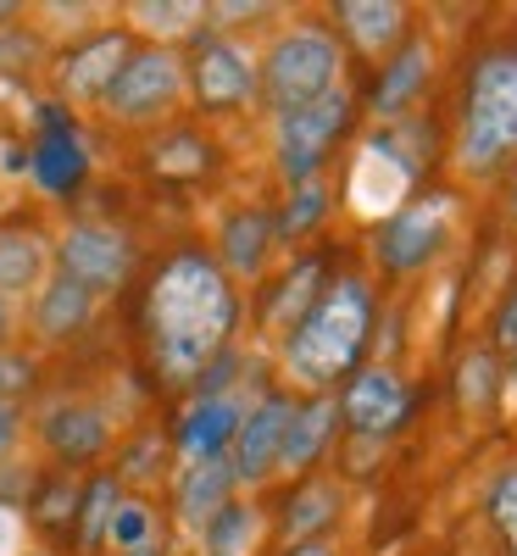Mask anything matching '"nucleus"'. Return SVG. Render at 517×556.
<instances>
[{
	"mask_svg": "<svg viewBox=\"0 0 517 556\" xmlns=\"http://www.w3.org/2000/svg\"><path fill=\"white\" fill-rule=\"evenodd\" d=\"M234 317H240V295H234L228 273L201 256V251H178L162 262V273L146 290V340L151 362L162 367V379L190 384L223 356Z\"/></svg>",
	"mask_w": 517,
	"mask_h": 556,
	"instance_id": "1",
	"label": "nucleus"
},
{
	"mask_svg": "<svg viewBox=\"0 0 517 556\" xmlns=\"http://www.w3.org/2000/svg\"><path fill=\"white\" fill-rule=\"evenodd\" d=\"M367 329H373V290L362 278H335L285 334V374L306 390H335L345 374H356Z\"/></svg>",
	"mask_w": 517,
	"mask_h": 556,
	"instance_id": "2",
	"label": "nucleus"
},
{
	"mask_svg": "<svg viewBox=\"0 0 517 556\" xmlns=\"http://www.w3.org/2000/svg\"><path fill=\"white\" fill-rule=\"evenodd\" d=\"M517 151V56H484L467 89V117L456 139V167L462 173H490Z\"/></svg>",
	"mask_w": 517,
	"mask_h": 556,
	"instance_id": "3",
	"label": "nucleus"
},
{
	"mask_svg": "<svg viewBox=\"0 0 517 556\" xmlns=\"http://www.w3.org/2000/svg\"><path fill=\"white\" fill-rule=\"evenodd\" d=\"M328 89H340V45L323 28H290L273 39V51L262 62V96L267 106L285 117L312 101H323Z\"/></svg>",
	"mask_w": 517,
	"mask_h": 556,
	"instance_id": "4",
	"label": "nucleus"
},
{
	"mask_svg": "<svg viewBox=\"0 0 517 556\" xmlns=\"http://www.w3.org/2000/svg\"><path fill=\"white\" fill-rule=\"evenodd\" d=\"M184 89H190V78H184V56L173 51V45H146V51H134L117 73V84L106 89L101 112L123 128H146V123H162L178 112Z\"/></svg>",
	"mask_w": 517,
	"mask_h": 556,
	"instance_id": "5",
	"label": "nucleus"
},
{
	"mask_svg": "<svg viewBox=\"0 0 517 556\" xmlns=\"http://www.w3.org/2000/svg\"><path fill=\"white\" fill-rule=\"evenodd\" d=\"M345 117H351L345 89H328L323 101L278 117V167H285L290 184H306L317 173V162L328 156V146H335V134L345 128Z\"/></svg>",
	"mask_w": 517,
	"mask_h": 556,
	"instance_id": "6",
	"label": "nucleus"
},
{
	"mask_svg": "<svg viewBox=\"0 0 517 556\" xmlns=\"http://www.w3.org/2000/svg\"><path fill=\"white\" fill-rule=\"evenodd\" d=\"M56 262H62V278L84 285L89 295H106V290H123L128 273H134V251L117 228H101V223H78L62 235L56 245Z\"/></svg>",
	"mask_w": 517,
	"mask_h": 556,
	"instance_id": "7",
	"label": "nucleus"
},
{
	"mask_svg": "<svg viewBox=\"0 0 517 556\" xmlns=\"http://www.w3.org/2000/svg\"><path fill=\"white\" fill-rule=\"evenodd\" d=\"M406 190H412V162L401 156V146L395 139H367L351 162V178H345L351 212L356 217H395Z\"/></svg>",
	"mask_w": 517,
	"mask_h": 556,
	"instance_id": "8",
	"label": "nucleus"
},
{
	"mask_svg": "<svg viewBox=\"0 0 517 556\" xmlns=\"http://www.w3.org/2000/svg\"><path fill=\"white\" fill-rule=\"evenodd\" d=\"M184 78H190L196 101H201L206 112H234V106H245L251 89H256L251 56H245L234 39H223V34H206V39L196 45V56H190V67H184Z\"/></svg>",
	"mask_w": 517,
	"mask_h": 556,
	"instance_id": "9",
	"label": "nucleus"
},
{
	"mask_svg": "<svg viewBox=\"0 0 517 556\" xmlns=\"http://www.w3.org/2000/svg\"><path fill=\"white\" fill-rule=\"evenodd\" d=\"M134 56V45H128V34L123 28H106V34H89L78 51H67L62 56V67H56V84H62V96L73 101V106H101L106 101V89L117 84V73H123V62Z\"/></svg>",
	"mask_w": 517,
	"mask_h": 556,
	"instance_id": "10",
	"label": "nucleus"
},
{
	"mask_svg": "<svg viewBox=\"0 0 517 556\" xmlns=\"http://www.w3.org/2000/svg\"><path fill=\"white\" fill-rule=\"evenodd\" d=\"M295 406L285 395H262L245 417H240V434H234V479L240 484H262L278 468V451H285V429H290Z\"/></svg>",
	"mask_w": 517,
	"mask_h": 556,
	"instance_id": "11",
	"label": "nucleus"
},
{
	"mask_svg": "<svg viewBox=\"0 0 517 556\" xmlns=\"http://www.w3.org/2000/svg\"><path fill=\"white\" fill-rule=\"evenodd\" d=\"M406 406H412V395H406L401 374H390V367H362L345 384V401H340L351 434H362V440H384L406 417Z\"/></svg>",
	"mask_w": 517,
	"mask_h": 556,
	"instance_id": "12",
	"label": "nucleus"
},
{
	"mask_svg": "<svg viewBox=\"0 0 517 556\" xmlns=\"http://www.w3.org/2000/svg\"><path fill=\"white\" fill-rule=\"evenodd\" d=\"M445 223H451V201L434 195V201H417V206H401L390 223H384V240H379V262L395 267V273H412L423 267L440 240H445Z\"/></svg>",
	"mask_w": 517,
	"mask_h": 556,
	"instance_id": "13",
	"label": "nucleus"
},
{
	"mask_svg": "<svg viewBox=\"0 0 517 556\" xmlns=\"http://www.w3.org/2000/svg\"><path fill=\"white\" fill-rule=\"evenodd\" d=\"M39 445L51 451L56 462H67V468H78V462H96L112 445V424H106L101 406L56 401V406H45V417H39Z\"/></svg>",
	"mask_w": 517,
	"mask_h": 556,
	"instance_id": "14",
	"label": "nucleus"
},
{
	"mask_svg": "<svg viewBox=\"0 0 517 556\" xmlns=\"http://www.w3.org/2000/svg\"><path fill=\"white\" fill-rule=\"evenodd\" d=\"M234 484H240V479H234V462H228V456L184 462L178 490H173V501H178V523H184V529H196V534H206V523L228 506Z\"/></svg>",
	"mask_w": 517,
	"mask_h": 556,
	"instance_id": "15",
	"label": "nucleus"
},
{
	"mask_svg": "<svg viewBox=\"0 0 517 556\" xmlns=\"http://www.w3.org/2000/svg\"><path fill=\"white\" fill-rule=\"evenodd\" d=\"M240 401L223 395V390H206L190 412H184L178 424V451L184 462H206V456H223V445H234V434H240Z\"/></svg>",
	"mask_w": 517,
	"mask_h": 556,
	"instance_id": "16",
	"label": "nucleus"
},
{
	"mask_svg": "<svg viewBox=\"0 0 517 556\" xmlns=\"http://www.w3.org/2000/svg\"><path fill=\"white\" fill-rule=\"evenodd\" d=\"M39 123H45V134H39V146H34V178L45 184L51 195H67L73 184L84 178V151H78V139H73V123H67V112H56V106H45L39 112Z\"/></svg>",
	"mask_w": 517,
	"mask_h": 556,
	"instance_id": "17",
	"label": "nucleus"
},
{
	"mask_svg": "<svg viewBox=\"0 0 517 556\" xmlns=\"http://www.w3.org/2000/svg\"><path fill=\"white\" fill-rule=\"evenodd\" d=\"M89 317H96V295H89L84 285H73V278H51V285H39V301H34V329L45 345H62L73 334L89 329Z\"/></svg>",
	"mask_w": 517,
	"mask_h": 556,
	"instance_id": "18",
	"label": "nucleus"
},
{
	"mask_svg": "<svg viewBox=\"0 0 517 556\" xmlns=\"http://www.w3.org/2000/svg\"><path fill=\"white\" fill-rule=\"evenodd\" d=\"M429 73H434V45L429 39L401 45V56L384 67L379 89H373V112H379V117H401L417 101V89L429 84Z\"/></svg>",
	"mask_w": 517,
	"mask_h": 556,
	"instance_id": "19",
	"label": "nucleus"
},
{
	"mask_svg": "<svg viewBox=\"0 0 517 556\" xmlns=\"http://www.w3.org/2000/svg\"><path fill=\"white\" fill-rule=\"evenodd\" d=\"M273 217L267 212H256V206H245V212H234L228 223H223V267L234 273V278H256L262 273V262H267V251H273Z\"/></svg>",
	"mask_w": 517,
	"mask_h": 556,
	"instance_id": "20",
	"label": "nucleus"
},
{
	"mask_svg": "<svg viewBox=\"0 0 517 556\" xmlns=\"http://www.w3.org/2000/svg\"><path fill=\"white\" fill-rule=\"evenodd\" d=\"M335 417H340V406L328 401V395H317L312 406H301L295 417H290V429H285V451H278V468H312L317 462V451L328 445V434H335Z\"/></svg>",
	"mask_w": 517,
	"mask_h": 556,
	"instance_id": "21",
	"label": "nucleus"
},
{
	"mask_svg": "<svg viewBox=\"0 0 517 556\" xmlns=\"http://www.w3.org/2000/svg\"><path fill=\"white\" fill-rule=\"evenodd\" d=\"M340 23H345V34L362 45L367 56H379L384 45L401 39L406 7H395V0H345V7H340Z\"/></svg>",
	"mask_w": 517,
	"mask_h": 556,
	"instance_id": "22",
	"label": "nucleus"
},
{
	"mask_svg": "<svg viewBox=\"0 0 517 556\" xmlns=\"http://www.w3.org/2000/svg\"><path fill=\"white\" fill-rule=\"evenodd\" d=\"M45 285V245L39 235H0V301L28 295Z\"/></svg>",
	"mask_w": 517,
	"mask_h": 556,
	"instance_id": "23",
	"label": "nucleus"
},
{
	"mask_svg": "<svg viewBox=\"0 0 517 556\" xmlns=\"http://www.w3.org/2000/svg\"><path fill=\"white\" fill-rule=\"evenodd\" d=\"M117 479L112 473H101V479H89L84 484V495H78V551H101L106 545V523H112V513H117Z\"/></svg>",
	"mask_w": 517,
	"mask_h": 556,
	"instance_id": "24",
	"label": "nucleus"
},
{
	"mask_svg": "<svg viewBox=\"0 0 517 556\" xmlns=\"http://www.w3.org/2000/svg\"><path fill=\"white\" fill-rule=\"evenodd\" d=\"M134 28H146V34H162V39H178V34H190L206 7H196V0H146V7H128Z\"/></svg>",
	"mask_w": 517,
	"mask_h": 556,
	"instance_id": "25",
	"label": "nucleus"
},
{
	"mask_svg": "<svg viewBox=\"0 0 517 556\" xmlns=\"http://www.w3.org/2000/svg\"><path fill=\"white\" fill-rule=\"evenodd\" d=\"M335 513H340V484H328V479H323V484H306V490L295 495V506H290L285 534L306 545V534H312V529H323Z\"/></svg>",
	"mask_w": 517,
	"mask_h": 556,
	"instance_id": "26",
	"label": "nucleus"
},
{
	"mask_svg": "<svg viewBox=\"0 0 517 556\" xmlns=\"http://www.w3.org/2000/svg\"><path fill=\"white\" fill-rule=\"evenodd\" d=\"M317 301V262H301L290 278H285V290H278V301H273V312H267V323H273V329H295V323H301V312Z\"/></svg>",
	"mask_w": 517,
	"mask_h": 556,
	"instance_id": "27",
	"label": "nucleus"
},
{
	"mask_svg": "<svg viewBox=\"0 0 517 556\" xmlns=\"http://www.w3.org/2000/svg\"><path fill=\"white\" fill-rule=\"evenodd\" d=\"M495 390H501V374H495V362L484 356V351H474L462 362V374H456V401H462V412H490L495 406Z\"/></svg>",
	"mask_w": 517,
	"mask_h": 556,
	"instance_id": "28",
	"label": "nucleus"
},
{
	"mask_svg": "<svg viewBox=\"0 0 517 556\" xmlns=\"http://www.w3.org/2000/svg\"><path fill=\"white\" fill-rule=\"evenodd\" d=\"M256 540V513L251 506H223V513L206 523V545L217 551V556H245V545Z\"/></svg>",
	"mask_w": 517,
	"mask_h": 556,
	"instance_id": "29",
	"label": "nucleus"
},
{
	"mask_svg": "<svg viewBox=\"0 0 517 556\" xmlns=\"http://www.w3.org/2000/svg\"><path fill=\"white\" fill-rule=\"evenodd\" d=\"M323 206H328V190H323L317 178L290 184V206H285V217H278L273 228H278V235H290V240H301V235H312V228H317Z\"/></svg>",
	"mask_w": 517,
	"mask_h": 556,
	"instance_id": "30",
	"label": "nucleus"
},
{
	"mask_svg": "<svg viewBox=\"0 0 517 556\" xmlns=\"http://www.w3.org/2000/svg\"><path fill=\"white\" fill-rule=\"evenodd\" d=\"M151 529H156V518H151L146 501H117V513H112V523H106V545H112V551L151 545Z\"/></svg>",
	"mask_w": 517,
	"mask_h": 556,
	"instance_id": "31",
	"label": "nucleus"
},
{
	"mask_svg": "<svg viewBox=\"0 0 517 556\" xmlns=\"http://www.w3.org/2000/svg\"><path fill=\"white\" fill-rule=\"evenodd\" d=\"M151 167H156V173H173V178L201 173V167H206V146H201L196 134H178V139H167V146H156Z\"/></svg>",
	"mask_w": 517,
	"mask_h": 556,
	"instance_id": "32",
	"label": "nucleus"
},
{
	"mask_svg": "<svg viewBox=\"0 0 517 556\" xmlns=\"http://www.w3.org/2000/svg\"><path fill=\"white\" fill-rule=\"evenodd\" d=\"M490 518H495L506 551L517 556V468H506V473L495 479V490H490Z\"/></svg>",
	"mask_w": 517,
	"mask_h": 556,
	"instance_id": "33",
	"label": "nucleus"
},
{
	"mask_svg": "<svg viewBox=\"0 0 517 556\" xmlns=\"http://www.w3.org/2000/svg\"><path fill=\"white\" fill-rule=\"evenodd\" d=\"M78 495H84V490H73V479L45 484V490L34 495V518H39V523H73V518H78Z\"/></svg>",
	"mask_w": 517,
	"mask_h": 556,
	"instance_id": "34",
	"label": "nucleus"
},
{
	"mask_svg": "<svg viewBox=\"0 0 517 556\" xmlns=\"http://www.w3.org/2000/svg\"><path fill=\"white\" fill-rule=\"evenodd\" d=\"M28 390H34V362L17 356V351H0V401L17 406Z\"/></svg>",
	"mask_w": 517,
	"mask_h": 556,
	"instance_id": "35",
	"label": "nucleus"
},
{
	"mask_svg": "<svg viewBox=\"0 0 517 556\" xmlns=\"http://www.w3.org/2000/svg\"><path fill=\"white\" fill-rule=\"evenodd\" d=\"M162 456H167V445H162V434H146L134 451H128V462H123V479H156L162 473Z\"/></svg>",
	"mask_w": 517,
	"mask_h": 556,
	"instance_id": "36",
	"label": "nucleus"
},
{
	"mask_svg": "<svg viewBox=\"0 0 517 556\" xmlns=\"http://www.w3.org/2000/svg\"><path fill=\"white\" fill-rule=\"evenodd\" d=\"M39 62V39L23 28H0V67H34Z\"/></svg>",
	"mask_w": 517,
	"mask_h": 556,
	"instance_id": "37",
	"label": "nucleus"
},
{
	"mask_svg": "<svg viewBox=\"0 0 517 556\" xmlns=\"http://www.w3.org/2000/svg\"><path fill=\"white\" fill-rule=\"evenodd\" d=\"M495 345H517V290L506 295V306L495 317Z\"/></svg>",
	"mask_w": 517,
	"mask_h": 556,
	"instance_id": "38",
	"label": "nucleus"
},
{
	"mask_svg": "<svg viewBox=\"0 0 517 556\" xmlns=\"http://www.w3.org/2000/svg\"><path fill=\"white\" fill-rule=\"evenodd\" d=\"M17 434H23V417H17V406L0 401V456H7V451L17 445Z\"/></svg>",
	"mask_w": 517,
	"mask_h": 556,
	"instance_id": "39",
	"label": "nucleus"
},
{
	"mask_svg": "<svg viewBox=\"0 0 517 556\" xmlns=\"http://www.w3.org/2000/svg\"><path fill=\"white\" fill-rule=\"evenodd\" d=\"M501 406L517 412V367H512V374H501Z\"/></svg>",
	"mask_w": 517,
	"mask_h": 556,
	"instance_id": "40",
	"label": "nucleus"
},
{
	"mask_svg": "<svg viewBox=\"0 0 517 556\" xmlns=\"http://www.w3.org/2000/svg\"><path fill=\"white\" fill-rule=\"evenodd\" d=\"M12 534H17V529H12V513H7V501H0V556L12 551Z\"/></svg>",
	"mask_w": 517,
	"mask_h": 556,
	"instance_id": "41",
	"label": "nucleus"
},
{
	"mask_svg": "<svg viewBox=\"0 0 517 556\" xmlns=\"http://www.w3.org/2000/svg\"><path fill=\"white\" fill-rule=\"evenodd\" d=\"M7 340H12V306L0 301V351H7Z\"/></svg>",
	"mask_w": 517,
	"mask_h": 556,
	"instance_id": "42",
	"label": "nucleus"
},
{
	"mask_svg": "<svg viewBox=\"0 0 517 556\" xmlns=\"http://www.w3.org/2000/svg\"><path fill=\"white\" fill-rule=\"evenodd\" d=\"M290 556H335V551H328V545H323V540H306V545H295V551H290Z\"/></svg>",
	"mask_w": 517,
	"mask_h": 556,
	"instance_id": "43",
	"label": "nucleus"
},
{
	"mask_svg": "<svg viewBox=\"0 0 517 556\" xmlns=\"http://www.w3.org/2000/svg\"><path fill=\"white\" fill-rule=\"evenodd\" d=\"M117 556H162V551H156V540H151V545H134V551H117Z\"/></svg>",
	"mask_w": 517,
	"mask_h": 556,
	"instance_id": "44",
	"label": "nucleus"
},
{
	"mask_svg": "<svg viewBox=\"0 0 517 556\" xmlns=\"http://www.w3.org/2000/svg\"><path fill=\"white\" fill-rule=\"evenodd\" d=\"M28 556H45V551H28Z\"/></svg>",
	"mask_w": 517,
	"mask_h": 556,
	"instance_id": "45",
	"label": "nucleus"
},
{
	"mask_svg": "<svg viewBox=\"0 0 517 556\" xmlns=\"http://www.w3.org/2000/svg\"><path fill=\"white\" fill-rule=\"evenodd\" d=\"M512 206H517V201H512Z\"/></svg>",
	"mask_w": 517,
	"mask_h": 556,
	"instance_id": "46",
	"label": "nucleus"
}]
</instances>
